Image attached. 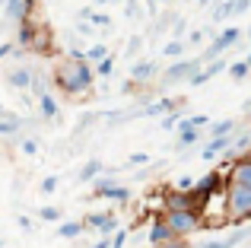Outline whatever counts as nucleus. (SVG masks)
<instances>
[{
	"instance_id": "f257e3e1",
	"label": "nucleus",
	"mask_w": 251,
	"mask_h": 248,
	"mask_svg": "<svg viewBox=\"0 0 251 248\" xmlns=\"http://www.w3.org/2000/svg\"><path fill=\"white\" fill-rule=\"evenodd\" d=\"M54 80H57V86H61L64 93L74 96V93H86V89H92L96 70H92L86 61H67V64H61V67H57Z\"/></svg>"
},
{
	"instance_id": "f03ea898",
	"label": "nucleus",
	"mask_w": 251,
	"mask_h": 248,
	"mask_svg": "<svg viewBox=\"0 0 251 248\" xmlns=\"http://www.w3.org/2000/svg\"><path fill=\"white\" fill-rule=\"evenodd\" d=\"M226 220L232 226H245L248 220H251V188H245V185H229L226 181Z\"/></svg>"
},
{
	"instance_id": "7ed1b4c3",
	"label": "nucleus",
	"mask_w": 251,
	"mask_h": 248,
	"mask_svg": "<svg viewBox=\"0 0 251 248\" xmlns=\"http://www.w3.org/2000/svg\"><path fill=\"white\" fill-rule=\"evenodd\" d=\"M166 217V223L172 226V232H175L178 239H188L194 236L197 229H203V220L197 210H175V213H162Z\"/></svg>"
},
{
	"instance_id": "20e7f679",
	"label": "nucleus",
	"mask_w": 251,
	"mask_h": 248,
	"mask_svg": "<svg viewBox=\"0 0 251 248\" xmlns=\"http://www.w3.org/2000/svg\"><path fill=\"white\" fill-rule=\"evenodd\" d=\"M239 38H242V29H235V25H232V29H223L220 35H216V42L207 48V54H203V57H207V64L220 61V54H223V51H229Z\"/></svg>"
},
{
	"instance_id": "39448f33",
	"label": "nucleus",
	"mask_w": 251,
	"mask_h": 248,
	"mask_svg": "<svg viewBox=\"0 0 251 248\" xmlns=\"http://www.w3.org/2000/svg\"><path fill=\"white\" fill-rule=\"evenodd\" d=\"M201 64L203 61H178L172 64V67L166 70V76H162V83H178V80H194L197 74H201Z\"/></svg>"
},
{
	"instance_id": "423d86ee",
	"label": "nucleus",
	"mask_w": 251,
	"mask_h": 248,
	"mask_svg": "<svg viewBox=\"0 0 251 248\" xmlns=\"http://www.w3.org/2000/svg\"><path fill=\"white\" fill-rule=\"evenodd\" d=\"M150 245H153V248H166V245H172V242H175V232H172V226L166 223V217H159V220H153V226H150Z\"/></svg>"
},
{
	"instance_id": "0eeeda50",
	"label": "nucleus",
	"mask_w": 251,
	"mask_h": 248,
	"mask_svg": "<svg viewBox=\"0 0 251 248\" xmlns=\"http://www.w3.org/2000/svg\"><path fill=\"white\" fill-rule=\"evenodd\" d=\"M197 194L194 191H169L166 194V213H175V210H197Z\"/></svg>"
},
{
	"instance_id": "6e6552de",
	"label": "nucleus",
	"mask_w": 251,
	"mask_h": 248,
	"mask_svg": "<svg viewBox=\"0 0 251 248\" xmlns=\"http://www.w3.org/2000/svg\"><path fill=\"white\" fill-rule=\"evenodd\" d=\"M229 185L251 188V159H248V156H242L239 162H232V169H229Z\"/></svg>"
},
{
	"instance_id": "1a4fd4ad",
	"label": "nucleus",
	"mask_w": 251,
	"mask_h": 248,
	"mask_svg": "<svg viewBox=\"0 0 251 248\" xmlns=\"http://www.w3.org/2000/svg\"><path fill=\"white\" fill-rule=\"evenodd\" d=\"M0 10H3L10 19H16V23H23V25H25V16L32 13V3H29V0H6Z\"/></svg>"
},
{
	"instance_id": "9d476101",
	"label": "nucleus",
	"mask_w": 251,
	"mask_h": 248,
	"mask_svg": "<svg viewBox=\"0 0 251 248\" xmlns=\"http://www.w3.org/2000/svg\"><path fill=\"white\" fill-rule=\"evenodd\" d=\"M156 74H159V64H153V61H140L130 67V80L134 83H150Z\"/></svg>"
},
{
	"instance_id": "9b49d317",
	"label": "nucleus",
	"mask_w": 251,
	"mask_h": 248,
	"mask_svg": "<svg viewBox=\"0 0 251 248\" xmlns=\"http://www.w3.org/2000/svg\"><path fill=\"white\" fill-rule=\"evenodd\" d=\"M223 70H229V61H226V57H220V61H213L210 67H203L201 74H197L194 80H191V86H201V83L213 80V76H220V74H223Z\"/></svg>"
},
{
	"instance_id": "f8f14e48",
	"label": "nucleus",
	"mask_w": 251,
	"mask_h": 248,
	"mask_svg": "<svg viewBox=\"0 0 251 248\" xmlns=\"http://www.w3.org/2000/svg\"><path fill=\"white\" fill-rule=\"evenodd\" d=\"M251 10V0H232V3H220L213 13V19H226V16H235V13H248Z\"/></svg>"
},
{
	"instance_id": "ddd939ff",
	"label": "nucleus",
	"mask_w": 251,
	"mask_h": 248,
	"mask_svg": "<svg viewBox=\"0 0 251 248\" xmlns=\"http://www.w3.org/2000/svg\"><path fill=\"white\" fill-rule=\"evenodd\" d=\"M216 191H220V172H210L207 178H197V188H194L197 198H210Z\"/></svg>"
},
{
	"instance_id": "4468645a",
	"label": "nucleus",
	"mask_w": 251,
	"mask_h": 248,
	"mask_svg": "<svg viewBox=\"0 0 251 248\" xmlns=\"http://www.w3.org/2000/svg\"><path fill=\"white\" fill-rule=\"evenodd\" d=\"M6 80H10V86H16V89H29L32 83H35V76H32L29 67H19V70H10Z\"/></svg>"
},
{
	"instance_id": "2eb2a0df",
	"label": "nucleus",
	"mask_w": 251,
	"mask_h": 248,
	"mask_svg": "<svg viewBox=\"0 0 251 248\" xmlns=\"http://www.w3.org/2000/svg\"><path fill=\"white\" fill-rule=\"evenodd\" d=\"M197 140H201V130H197V127H178V140H175V147H178V149L194 147Z\"/></svg>"
},
{
	"instance_id": "dca6fc26",
	"label": "nucleus",
	"mask_w": 251,
	"mask_h": 248,
	"mask_svg": "<svg viewBox=\"0 0 251 248\" xmlns=\"http://www.w3.org/2000/svg\"><path fill=\"white\" fill-rule=\"evenodd\" d=\"M102 172H105L102 162H99V159H89V162H86V166L80 169V175H76V178H80V181H96Z\"/></svg>"
},
{
	"instance_id": "f3484780",
	"label": "nucleus",
	"mask_w": 251,
	"mask_h": 248,
	"mask_svg": "<svg viewBox=\"0 0 251 248\" xmlns=\"http://www.w3.org/2000/svg\"><path fill=\"white\" fill-rule=\"evenodd\" d=\"M99 198H105V200H115V204H127V200H130V188H124V185H115V188H108V191H102Z\"/></svg>"
},
{
	"instance_id": "a211bd4d",
	"label": "nucleus",
	"mask_w": 251,
	"mask_h": 248,
	"mask_svg": "<svg viewBox=\"0 0 251 248\" xmlns=\"http://www.w3.org/2000/svg\"><path fill=\"white\" fill-rule=\"evenodd\" d=\"M83 229H86V220H74V223H64L61 229H57V236L61 239H76Z\"/></svg>"
},
{
	"instance_id": "6ab92c4d",
	"label": "nucleus",
	"mask_w": 251,
	"mask_h": 248,
	"mask_svg": "<svg viewBox=\"0 0 251 248\" xmlns=\"http://www.w3.org/2000/svg\"><path fill=\"white\" fill-rule=\"evenodd\" d=\"M232 130H235V121H232V118L210 124V134H213V137H232Z\"/></svg>"
},
{
	"instance_id": "aec40b11",
	"label": "nucleus",
	"mask_w": 251,
	"mask_h": 248,
	"mask_svg": "<svg viewBox=\"0 0 251 248\" xmlns=\"http://www.w3.org/2000/svg\"><path fill=\"white\" fill-rule=\"evenodd\" d=\"M108 220H111V213H86V226H96L99 232H105Z\"/></svg>"
},
{
	"instance_id": "412c9836",
	"label": "nucleus",
	"mask_w": 251,
	"mask_h": 248,
	"mask_svg": "<svg viewBox=\"0 0 251 248\" xmlns=\"http://www.w3.org/2000/svg\"><path fill=\"white\" fill-rule=\"evenodd\" d=\"M38 217H42L45 223H57V220L64 217V210H61V207H42V210H38Z\"/></svg>"
},
{
	"instance_id": "4be33fe9",
	"label": "nucleus",
	"mask_w": 251,
	"mask_h": 248,
	"mask_svg": "<svg viewBox=\"0 0 251 248\" xmlns=\"http://www.w3.org/2000/svg\"><path fill=\"white\" fill-rule=\"evenodd\" d=\"M248 64L245 61H239V64H229V76H232V80H245V76H248Z\"/></svg>"
},
{
	"instance_id": "5701e85b",
	"label": "nucleus",
	"mask_w": 251,
	"mask_h": 248,
	"mask_svg": "<svg viewBox=\"0 0 251 248\" xmlns=\"http://www.w3.org/2000/svg\"><path fill=\"white\" fill-rule=\"evenodd\" d=\"M181 51H184V42H181V38H172L166 48H162V54H166V57H178Z\"/></svg>"
},
{
	"instance_id": "b1692460",
	"label": "nucleus",
	"mask_w": 251,
	"mask_h": 248,
	"mask_svg": "<svg viewBox=\"0 0 251 248\" xmlns=\"http://www.w3.org/2000/svg\"><path fill=\"white\" fill-rule=\"evenodd\" d=\"M19 45H35V29H32V25H23V29H19V38H16Z\"/></svg>"
},
{
	"instance_id": "393cba45",
	"label": "nucleus",
	"mask_w": 251,
	"mask_h": 248,
	"mask_svg": "<svg viewBox=\"0 0 251 248\" xmlns=\"http://www.w3.org/2000/svg\"><path fill=\"white\" fill-rule=\"evenodd\" d=\"M111 74H115V61H111V57H105V61L96 64V76H111Z\"/></svg>"
},
{
	"instance_id": "a878e982",
	"label": "nucleus",
	"mask_w": 251,
	"mask_h": 248,
	"mask_svg": "<svg viewBox=\"0 0 251 248\" xmlns=\"http://www.w3.org/2000/svg\"><path fill=\"white\" fill-rule=\"evenodd\" d=\"M42 112L48 115V118H54V115H57V102L51 99L48 93H42Z\"/></svg>"
},
{
	"instance_id": "bb28decb",
	"label": "nucleus",
	"mask_w": 251,
	"mask_h": 248,
	"mask_svg": "<svg viewBox=\"0 0 251 248\" xmlns=\"http://www.w3.org/2000/svg\"><path fill=\"white\" fill-rule=\"evenodd\" d=\"M57 185H61V181H57V175H48V178H42V194H54Z\"/></svg>"
},
{
	"instance_id": "cd10ccee",
	"label": "nucleus",
	"mask_w": 251,
	"mask_h": 248,
	"mask_svg": "<svg viewBox=\"0 0 251 248\" xmlns=\"http://www.w3.org/2000/svg\"><path fill=\"white\" fill-rule=\"evenodd\" d=\"M16 130H19V121L16 118H3V121H0V134H16Z\"/></svg>"
},
{
	"instance_id": "c85d7f7f",
	"label": "nucleus",
	"mask_w": 251,
	"mask_h": 248,
	"mask_svg": "<svg viewBox=\"0 0 251 248\" xmlns=\"http://www.w3.org/2000/svg\"><path fill=\"white\" fill-rule=\"evenodd\" d=\"M86 57H89V61H105V57H108V51H105V45H96V48L86 51Z\"/></svg>"
},
{
	"instance_id": "c756f323",
	"label": "nucleus",
	"mask_w": 251,
	"mask_h": 248,
	"mask_svg": "<svg viewBox=\"0 0 251 248\" xmlns=\"http://www.w3.org/2000/svg\"><path fill=\"white\" fill-rule=\"evenodd\" d=\"M194 188H197V181L188 178V175H181V178L175 181V191H194Z\"/></svg>"
},
{
	"instance_id": "7c9ffc66",
	"label": "nucleus",
	"mask_w": 251,
	"mask_h": 248,
	"mask_svg": "<svg viewBox=\"0 0 251 248\" xmlns=\"http://www.w3.org/2000/svg\"><path fill=\"white\" fill-rule=\"evenodd\" d=\"M19 149H23V153H25V156H35V153H38V143H35V140H32V137H25V140H23V143H19Z\"/></svg>"
},
{
	"instance_id": "2f4dec72",
	"label": "nucleus",
	"mask_w": 251,
	"mask_h": 248,
	"mask_svg": "<svg viewBox=\"0 0 251 248\" xmlns=\"http://www.w3.org/2000/svg\"><path fill=\"white\" fill-rule=\"evenodd\" d=\"M188 121H191V127H197V130L210 127V115H194V118H188Z\"/></svg>"
},
{
	"instance_id": "473e14b6",
	"label": "nucleus",
	"mask_w": 251,
	"mask_h": 248,
	"mask_svg": "<svg viewBox=\"0 0 251 248\" xmlns=\"http://www.w3.org/2000/svg\"><path fill=\"white\" fill-rule=\"evenodd\" d=\"M89 23H92V25H105V29H108V25H111V19H108V16H102V13H92V19H89Z\"/></svg>"
},
{
	"instance_id": "72a5a7b5",
	"label": "nucleus",
	"mask_w": 251,
	"mask_h": 248,
	"mask_svg": "<svg viewBox=\"0 0 251 248\" xmlns=\"http://www.w3.org/2000/svg\"><path fill=\"white\" fill-rule=\"evenodd\" d=\"M124 242H127V229H118L115 232V245L111 248H124Z\"/></svg>"
},
{
	"instance_id": "f704fd0d",
	"label": "nucleus",
	"mask_w": 251,
	"mask_h": 248,
	"mask_svg": "<svg viewBox=\"0 0 251 248\" xmlns=\"http://www.w3.org/2000/svg\"><path fill=\"white\" fill-rule=\"evenodd\" d=\"M143 162H150L147 153H130V166H143Z\"/></svg>"
},
{
	"instance_id": "c9c22d12",
	"label": "nucleus",
	"mask_w": 251,
	"mask_h": 248,
	"mask_svg": "<svg viewBox=\"0 0 251 248\" xmlns=\"http://www.w3.org/2000/svg\"><path fill=\"white\" fill-rule=\"evenodd\" d=\"M124 13L127 16H140V3H124Z\"/></svg>"
},
{
	"instance_id": "e433bc0d",
	"label": "nucleus",
	"mask_w": 251,
	"mask_h": 248,
	"mask_svg": "<svg viewBox=\"0 0 251 248\" xmlns=\"http://www.w3.org/2000/svg\"><path fill=\"white\" fill-rule=\"evenodd\" d=\"M111 245H115V239H108V236H102V239H99V242H96V245H92V248H111Z\"/></svg>"
},
{
	"instance_id": "4c0bfd02",
	"label": "nucleus",
	"mask_w": 251,
	"mask_h": 248,
	"mask_svg": "<svg viewBox=\"0 0 251 248\" xmlns=\"http://www.w3.org/2000/svg\"><path fill=\"white\" fill-rule=\"evenodd\" d=\"M16 223H19V229H32V223H29V217H19V220H16Z\"/></svg>"
},
{
	"instance_id": "58836bf2",
	"label": "nucleus",
	"mask_w": 251,
	"mask_h": 248,
	"mask_svg": "<svg viewBox=\"0 0 251 248\" xmlns=\"http://www.w3.org/2000/svg\"><path fill=\"white\" fill-rule=\"evenodd\" d=\"M10 51H13V45H0V57H6Z\"/></svg>"
},
{
	"instance_id": "ea45409f",
	"label": "nucleus",
	"mask_w": 251,
	"mask_h": 248,
	"mask_svg": "<svg viewBox=\"0 0 251 248\" xmlns=\"http://www.w3.org/2000/svg\"><path fill=\"white\" fill-rule=\"evenodd\" d=\"M166 248H188V245H184V242H178V239H175V242H172V245H166Z\"/></svg>"
},
{
	"instance_id": "a19ab883",
	"label": "nucleus",
	"mask_w": 251,
	"mask_h": 248,
	"mask_svg": "<svg viewBox=\"0 0 251 248\" xmlns=\"http://www.w3.org/2000/svg\"><path fill=\"white\" fill-rule=\"evenodd\" d=\"M245 115H251V99H248V102H245Z\"/></svg>"
},
{
	"instance_id": "79ce46f5",
	"label": "nucleus",
	"mask_w": 251,
	"mask_h": 248,
	"mask_svg": "<svg viewBox=\"0 0 251 248\" xmlns=\"http://www.w3.org/2000/svg\"><path fill=\"white\" fill-rule=\"evenodd\" d=\"M6 118V112H3V105H0V121H3Z\"/></svg>"
},
{
	"instance_id": "37998d69",
	"label": "nucleus",
	"mask_w": 251,
	"mask_h": 248,
	"mask_svg": "<svg viewBox=\"0 0 251 248\" xmlns=\"http://www.w3.org/2000/svg\"><path fill=\"white\" fill-rule=\"evenodd\" d=\"M245 64H248V67H251V54H248V57H245Z\"/></svg>"
},
{
	"instance_id": "c03bdc74",
	"label": "nucleus",
	"mask_w": 251,
	"mask_h": 248,
	"mask_svg": "<svg viewBox=\"0 0 251 248\" xmlns=\"http://www.w3.org/2000/svg\"><path fill=\"white\" fill-rule=\"evenodd\" d=\"M248 159H251V149H248Z\"/></svg>"
},
{
	"instance_id": "a18cd8bd",
	"label": "nucleus",
	"mask_w": 251,
	"mask_h": 248,
	"mask_svg": "<svg viewBox=\"0 0 251 248\" xmlns=\"http://www.w3.org/2000/svg\"><path fill=\"white\" fill-rule=\"evenodd\" d=\"M0 248H3V242H0Z\"/></svg>"
},
{
	"instance_id": "49530a36",
	"label": "nucleus",
	"mask_w": 251,
	"mask_h": 248,
	"mask_svg": "<svg viewBox=\"0 0 251 248\" xmlns=\"http://www.w3.org/2000/svg\"><path fill=\"white\" fill-rule=\"evenodd\" d=\"M248 248H251V245H248Z\"/></svg>"
}]
</instances>
